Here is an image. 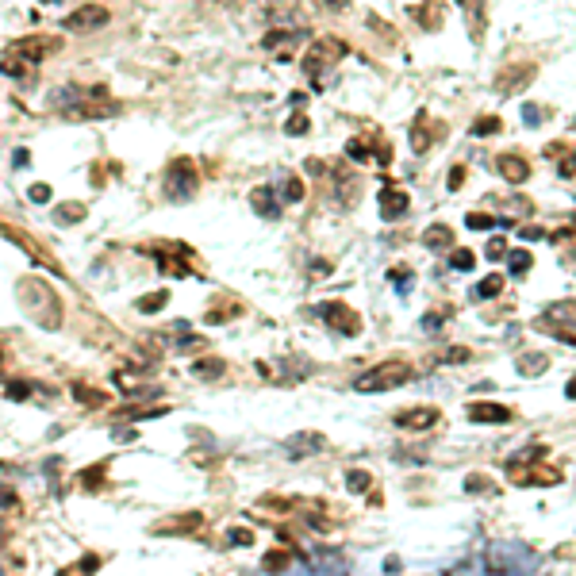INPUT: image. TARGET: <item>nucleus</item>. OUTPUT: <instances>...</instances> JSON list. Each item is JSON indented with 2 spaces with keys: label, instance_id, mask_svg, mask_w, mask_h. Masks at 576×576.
<instances>
[{
  "label": "nucleus",
  "instance_id": "obj_1",
  "mask_svg": "<svg viewBox=\"0 0 576 576\" xmlns=\"http://www.w3.org/2000/svg\"><path fill=\"white\" fill-rule=\"evenodd\" d=\"M15 292H20L23 311H27L43 331H58V327H62V300L54 296L51 284H43L39 277H23V281L15 284Z\"/></svg>",
  "mask_w": 576,
  "mask_h": 576
},
{
  "label": "nucleus",
  "instance_id": "obj_2",
  "mask_svg": "<svg viewBox=\"0 0 576 576\" xmlns=\"http://www.w3.org/2000/svg\"><path fill=\"white\" fill-rule=\"evenodd\" d=\"M407 381H411V365H407V361H400V358H388V361H381L377 369L361 373L353 388H358V392H388V388H400V384H407Z\"/></svg>",
  "mask_w": 576,
  "mask_h": 576
},
{
  "label": "nucleus",
  "instance_id": "obj_3",
  "mask_svg": "<svg viewBox=\"0 0 576 576\" xmlns=\"http://www.w3.org/2000/svg\"><path fill=\"white\" fill-rule=\"evenodd\" d=\"M196 188H200V173H196V166L188 158H177L169 166V173L162 177V192H166V200H173V204L192 200Z\"/></svg>",
  "mask_w": 576,
  "mask_h": 576
},
{
  "label": "nucleus",
  "instance_id": "obj_4",
  "mask_svg": "<svg viewBox=\"0 0 576 576\" xmlns=\"http://www.w3.org/2000/svg\"><path fill=\"white\" fill-rule=\"evenodd\" d=\"M346 51H350V46H346L342 39H331V35L315 39V43H311V51L303 54V73H308V77H319L323 70L339 65L342 58H346Z\"/></svg>",
  "mask_w": 576,
  "mask_h": 576
},
{
  "label": "nucleus",
  "instance_id": "obj_5",
  "mask_svg": "<svg viewBox=\"0 0 576 576\" xmlns=\"http://www.w3.org/2000/svg\"><path fill=\"white\" fill-rule=\"evenodd\" d=\"M507 476H511L515 484H538V488L561 484V469H554V465H538V461H530V457L511 461V465H507Z\"/></svg>",
  "mask_w": 576,
  "mask_h": 576
},
{
  "label": "nucleus",
  "instance_id": "obj_6",
  "mask_svg": "<svg viewBox=\"0 0 576 576\" xmlns=\"http://www.w3.org/2000/svg\"><path fill=\"white\" fill-rule=\"evenodd\" d=\"M8 51L20 54V58H27L31 65H39L43 58H51V54L62 51V39H58V35H27V39H15V43H8Z\"/></svg>",
  "mask_w": 576,
  "mask_h": 576
},
{
  "label": "nucleus",
  "instance_id": "obj_7",
  "mask_svg": "<svg viewBox=\"0 0 576 576\" xmlns=\"http://www.w3.org/2000/svg\"><path fill=\"white\" fill-rule=\"evenodd\" d=\"M112 15H108V8H100V4H81V8H73L70 15H65V31L70 35H89V31H100L104 23H108Z\"/></svg>",
  "mask_w": 576,
  "mask_h": 576
},
{
  "label": "nucleus",
  "instance_id": "obj_8",
  "mask_svg": "<svg viewBox=\"0 0 576 576\" xmlns=\"http://www.w3.org/2000/svg\"><path fill=\"white\" fill-rule=\"evenodd\" d=\"M319 315H323L339 334H350V339H353V334H361V315L353 308H346L342 300H327L323 308H319Z\"/></svg>",
  "mask_w": 576,
  "mask_h": 576
},
{
  "label": "nucleus",
  "instance_id": "obj_9",
  "mask_svg": "<svg viewBox=\"0 0 576 576\" xmlns=\"http://www.w3.org/2000/svg\"><path fill=\"white\" fill-rule=\"evenodd\" d=\"M442 135H446V127H442V123H431V115L419 112L415 123H411V150L426 154V150H431V143H434V138H442Z\"/></svg>",
  "mask_w": 576,
  "mask_h": 576
},
{
  "label": "nucleus",
  "instance_id": "obj_10",
  "mask_svg": "<svg viewBox=\"0 0 576 576\" xmlns=\"http://www.w3.org/2000/svg\"><path fill=\"white\" fill-rule=\"evenodd\" d=\"M438 419H442V411H438V407H426V403H423V407L400 411V415H396V426H400V431H431Z\"/></svg>",
  "mask_w": 576,
  "mask_h": 576
},
{
  "label": "nucleus",
  "instance_id": "obj_11",
  "mask_svg": "<svg viewBox=\"0 0 576 576\" xmlns=\"http://www.w3.org/2000/svg\"><path fill=\"white\" fill-rule=\"evenodd\" d=\"M407 208H411V196L403 192V188H384L381 192V219H388V223H396V219L407 216Z\"/></svg>",
  "mask_w": 576,
  "mask_h": 576
},
{
  "label": "nucleus",
  "instance_id": "obj_12",
  "mask_svg": "<svg viewBox=\"0 0 576 576\" xmlns=\"http://www.w3.org/2000/svg\"><path fill=\"white\" fill-rule=\"evenodd\" d=\"M323 446H327V438H323V434H311V431L284 438V454H288V457H311V454H323Z\"/></svg>",
  "mask_w": 576,
  "mask_h": 576
},
{
  "label": "nucleus",
  "instance_id": "obj_13",
  "mask_svg": "<svg viewBox=\"0 0 576 576\" xmlns=\"http://www.w3.org/2000/svg\"><path fill=\"white\" fill-rule=\"evenodd\" d=\"M496 173L507 181V185H523V181L530 177V162L518 158V154H499V158H496Z\"/></svg>",
  "mask_w": 576,
  "mask_h": 576
},
{
  "label": "nucleus",
  "instance_id": "obj_14",
  "mask_svg": "<svg viewBox=\"0 0 576 576\" xmlns=\"http://www.w3.org/2000/svg\"><path fill=\"white\" fill-rule=\"evenodd\" d=\"M469 419L473 423H511V411L504 407V403H492V400H476V403H469Z\"/></svg>",
  "mask_w": 576,
  "mask_h": 576
},
{
  "label": "nucleus",
  "instance_id": "obj_15",
  "mask_svg": "<svg viewBox=\"0 0 576 576\" xmlns=\"http://www.w3.org/2000/svg\"><path fill=\"white\" fill-rule=\"evenodd\" d=\"M530 77H534V65H511V70H504V73L496 77V89H499L504 96H507V93H518V89H523Z\"/></svg>",
  "mask_w": 576,
  "mask_h": 576
},
{
  "label": "nucleus",
  "instance_id": "obj_16",
  "mask_svg": "<svg viewBox=\"0 0 576 576\" xmlns=\"http://www.w3.org/2000/svg\"><path fill=\"white\" fill-rule=\"evenodd\" d=\"M0 70L8 73V77H15V81H23L27 85L31 77H35V65L27 62V58H20V54H12V51H4L0 54Z\"/></svg>",
  "mask_w": 576,
  "mask_h": 576
},
{
  "label": "nucleus",
  "instance_id": "obj_17",
  "mask_svg": "<svg viewBox=\"0 0 576 576\" xmlns=\"http://www.w3.org/2000/svg\"><path fill=\"white\" fill-rule=\"evenodd\" d=\"M200 523H204V515H200V511H188V515H181V518H166V523H154L150 530H154V534H185V530H196Z\"/></svg>",
  "mask_w": 576,
  "mask_h": 576
},
{
  "label": "nucleus",
  "instance_id": "obj_18",
  "mask_svg": "<svg viewBox=\"0 0 576 576\" xmlns=\"http://www.w3.org/2000/svg\"><path fill=\"white\" fill-rule=\"evenodd\" d=\"M250 204H254V211H258V216H266V219H277L281 216V208H277V196H273V188H254L250 192Z\"/></svg>",
  "mask_w": 576,
  "mask_h": 576
},
{
  "label": "nucleus",
  "instance_id": "obj_19",
  "mask_svg": "<svg viewBox=\"0 0 576 576\" xmlns=\"http://www.w3.org/2000/svg\"><path fill=\"white\" fill-rule=\"evenodd\" d=\"M296 46V31H273V35H266L261 39V51H269V54H284Z\"/></svg>",
  "mask_w": 576,
  "mask_h": 576
},
{
  "label": "nucleus",
  "instance_id": "obj_20",
  "mask_svg": "<svg viewBox=\"0 0 576 576\" xmlns=\"http://www.w3.org/2000/svg\"><path fill=\"white\" fill-rule=\"evenodd\" d=\"M423 242L431 246V250H450V246H454V230H450L446 223H434V227H426Z\"/></svg>",
  "mask_w": 576,
  "mask_h": 576
},
{
  "label": "nucleus",
  "instance_id": "obj_21",
  "mask_svg": "<svg viewBox=\"0 0 576 576\" xmlns=\"http://www.w3.org/2000/svg\"><path fill=\"white\" fill-rule=\"evenodd\" d=\"M461 8H465L469 23H473V39L480 43L484 39V0H461Z\"/></svg>",
  "mask_w": 576,
  "mask_h": 576
},
{
  "label": "nucleus",
  "instance_id": "obj_22",
  "mask_svg": "<svg viewBox=\"0 0 576 576\" xmlns=\"http://www.w3.org/2000/svg\"><path fill=\"white\" fill-rule=\"evenodd\" d=\"M546 369H549L546 353H523V358H518V373L523 377H542Z\"/></svg>",
  "mask_w": 576,
  "mask_h": 576
},
{
  "label": "nucleus",
  "instance_id": "obj_23",
  "mask_svg": "<svg viewBox=\"0 0 576 576\" xmlns=\"http://www.w3.org/2000/svg\"><path fill=\"white\" fill-rule=\"evenodd\" d=\"M192 377H200V381L223 377V358H200V361H192Z\"/></svg>",
  "mask_w": 576,
  "mask_h": 576
},
{
  "label": "nucleus",
  "instance_id": "obj_24",
  "mask_svg": "<svg viewBox=\"0 0 576 576\" xmlns=\"http://www.w3.org/2000/svg\"><path fill=\"white\" fill-rule=\"evenodd\" d=\"M499 292H504V277H499V273L484 277V281H480V284L473 288V296H476V300H496Z\"/></svg>",
  "mask_w": 576,
  "mask_h": 576
},
{
  "label": "nucleus",
  "instance_id": "obj_25",
  "mask_svg": "<svg viewBox=\"0 0 576 576\" xmlns=\"http://www.w3.org/2000/svg\"><path fill=\"white\" fill-rule=\"evenodd\" d=\"M450 266H454L457 273H469V269L476 266V254L465 250V246H450Z\"/></svg>",
  "mask_w": 576,
  "mask_h": 576
},
{
  "label": "nucleus",
  "instance_id": "obj_26",
  "mask_svg": "<svg viewBox=\"0 0 576 576\" xmlns=\"http://www.w3.org/2000/svg\"><path fill=\"white\" fill-rule=\"evenodd\" d=\"M166 303H169V292H166V288H162V292H146L143 300L135 303V308L143 311V315H154V311H162V308H166Z\"/></svg>",
  "mask_w": 576,
  "mask_h": 576
},
{
  "label": "nucleus",
  "instance_id": "obj_27",
  "mask_svg": "<svg viewBox=\"0 0 576 576\" xmlns=\"http://www.w3.org/2000/svg\"><path fill=\"white\" fill-rule=\"evenodd\" d=\"M504 258H507V266H511L515 277H526V273H530V266H534L530 250H511V254H504Z\"/></svg>",
  "mask_w": 576,
  "mask_h": 576
},
{
  "label": "nucleus",
  "instance_id": "obj_28",
  "mask_svg": "<svg viewBox=\"0 0 576 576\" xmlns=\"http://www.w3.org/2000/svg\"><path fill=\"white\" fill-rule=\"evenodd\" d=\"M288 565H292V554H288V549H269V554L261 557V569H266V572L288 569Z\"/></svg>",
  "mask_w": 576,
  "mask_h": 576
},
{
  "label": "nucleus",
  "instance_id": "obj_29",
  "mask_svg": "<svg viewBox=\"0 0 576 576\" xmlns=\"http://www.w3.org/2000/svg\"><path fill=\"white\" fill-rule=\"evenodd\" d=\"M73 396H77L81 403H89V407H104V403H108V396H104V392L89 388V384H73Z\"/></svg>",
  "mask_w": 576,
  "mask_h": 576
},
{
  "label": "nucleus",
  "instance_id": "obj_30",
  "mask_svg": "<svg viewBox=\"0 0 576 576\" xmlns=\"http://www.w3.org/2000/svg\"><path fill=\"white\" fill-rule=\"evenodd\" d=\"M58 223H81L85 219V204H62V208L54 211Z\"/></svg>",
  "mask_w": 576,
  "mask_h": 576
},
{
  "label": "nucleus",
  "instance_id": "obj_31",
  "mask_svg": "<svg viewBox=\"0 0 576 576\" xmlns=\"http://www.w3.org/2000/svg\"><path fill=\"white\" fill-rule=\"evenodd\" d=\"M369 484H373V476H369L365 469H350V473H346V488L350 492H369Z\"/></svg>",
  "mask_w": 576,
  "mask_h": 576
},
{
  "label": "nucleus",
  "instance_id": "obj_32",
  "mask_svg": "<svg viewBox=\"0 0 576 576\" xmlns=\"http://www.w3.org/2000/svg\"><path fill=\"white\" fill-rule=\"evenodd\" d=\"M300 200H303V181L284 177V204H300Z\"/></svg>",
  "mask_w": 576,
  "mask_h": 576
},
{
  "label": "nucleus",
  "instance_id": "obj_33",
  "mask_svg": "<svg viewBox=\"0 0 576 576\" xmlns=\"http://www.w3.org/2000/svg\"><path fill=\"white\" fill-rule=\"evenodd\" d=\"M499 127H504V123H499V115H480V119L473 123V131H476V135H496Z\"/></svg>",
  "mask_w": 576,
  "mask_h": 576
},
{
  "label": "nucleus",
  "instance_id": "obj_34",
  "mask_svg": "<svg viewBox=\"0 0 576 576\" xmlns=\"http://www.w3.org/2000/svg\"><path fill=\"white\" fill-rule=\"evenodd\" d=\"M81 480H85V488H104V465H93V469H85L81 473Z\"/></svg>",
  "mask_w": 576,
  "mask_h": 576
},
{
  "label": "nucleus",
  "instance_id": "obj_35",
  "mask_svg": "<svg viewBox=\"0 0 576 576\" xmlns=\"http://www.w3.org/2000/svg\"><path fill=\"white\" fill-rule=\"evenodd\" d=\"M4 396H8V400H27V396H31V384H27V381H8V384H4Z\"/></svg>",
  "mask_w": 576,
  "mask_h": 576
},
{
  "label": "nucleus",
  "instance_id": "obj_36",
  "mask_svg": "<svg viewBox=\"0 0 576 576\" xmlns=\"http://www.w3.org/2000/svg\"><path fill=\"white\" fill-rule=\"evenodd\" d=\"M465 223L473 227V230H492V227L499 223V219H496V216H484V211H473V216H469Z\"/></svg>",
  "mask_w": 576,
  "mask_h": 576
},
{
  "label": "nucleus",
  "instance_id": "obj_37",
  "mask_svg": "<svg viewBox=\"0 0 576 576\" xmlns=\"http://www.w3.org/2000/svg\"><path fill=\"white\" fill-rule=\"evenodd\" d=\"M308 127H311V119H308V115H303V112H296L292 119L284 123V131H288V135H303V131H308Z\"/></svg>",
  "mask_w": 576,
  "mask_h": 576
},
{
  "label": "nucleus",
  "instance_id": "obj_38",
  "mask_svg": "<svg viewBox=\"0 0 576 576\" xmlns=\"http://www.w3.org/2000/svg\"><path fill=\"white\" fill-rule=\"evenodd\" d=\"M465 492H492V480H488L484 473H473V476L465 480Z\"/></svg>",
  "mask_w": 576,
  "mask_h": 576
},
{
  "label": "nucleus",
  "instance_id": "obj_39",
  "mask_svg": "<svg viewBox=\"0 0 576 576\" xmlns=\"http://www.w3.org/2000/svg\"><path fill=\"white\" fill-rule=\"evenodd\" d=\"M227 538H230V546H254V530H246V526H235Z\"/></svg>",
  "mask_w": 576,
  "mask_h": 576
},
{
  "label": "nucleus",
  "instance_id": "obj_40",
  "mask_svg": "<svg viewBox=\"0 0 576 576\" xmlns=\"http://www.w3.org/2000/svg\"><path fill=\"white\" fill-rule=\"evenodd\" d=\"M419 15H423V20H419L423 27H438V23H442V8H434V4H426Z\"/></svg>",
  "mask_w": 576,
  "mask_h": 576
},
{
  "label": "nucleus",
  "instance_id": "obj_41",
  "mask_svg": "<svg viewBox=\"0 0 576 576\" xmlns=\"http://www.w3.org/2000/svg\"><path fill=\"white\" fill-rule=\"evenodd\" d=\"M346 154H350L353 162H365V158H369V146H365V138H353V143L346 146Z\"/></svg>",
  "mask_w": 576,
  "mask_h": 576
},
{
  "label": "nucleus",
  "instance_id": "obj_42",
  "mask_svg": "<svg viewBox=\"0 0 576 576\" xmlns=\"http://www.w3.org/2000/svg\"><path fill=\"white\" fill-rule=\"evenodd\" d=\"M442 323H446V311H438V315H434V311H431V315H423V331L426 334H434Z\"/></svg>",
  "mask_w": 576,
  "mask_h": 576
},
{
  "label": "nucleus",
  "instance_id": "obj_43",
  "mask_svg": "<svg viewBox=\"0 0 576 576\" xmlns=\"http://www.w3.org/2000/svg\"><path fill=\"white\" fill-rule=\"evenodd\" d=\"M465 173H469L465 166H454V169H450V181H446V185H450V188H454V192H457V188H461V185H465Z\"/></svg>",
  "mask_w": 576,
  "mask_h": 576
},
{
  "label": "nucleus",
  "instance_id": "obj_44",
  "mask_svg": "<svg viewBox=\"0 0 576 576\" xmlns=\"http://www.w3.org/2000/svg\"><path fill=\"white\" fill-rule=\"evenodd\" d=\"M31 200H35V204H46V200H51V185H31Z\"/></svg>",
  "mask_w": 576,
  "mask_h": 576
},
{
  "label": "nucleus",
  "instance_id": "obj_45",
  "mask_svg": "<svg viewBox=\"0 0 576 576\" xmlns=\"http://www.w3.org/2000/svg\"><path fill=\"white\" fill-rule=\"evenodd\" d=\"M504 254H507V242H504V238H492V242H488V258H504Z\"/></svg>",
  "mask_w": 576,
  "mask_h": 576
},
{
  "label": "nucleus",
  "instance_id": "obj_46",
  "mask_svg": "<svg viewBox=\"0 0 576 576\" xmlns=\"http://www.w3.org/2000/svg\"><path fill=\"white\" fill-rule=\"evenodd\" d=\"M392 281L403 284V288H411V281H415V277H411V269H407V273H403V269H392Z\"/></svg>",
  "mask_w": 576,
  "mask_h": 576
},
{
  "label": "nucleus",
  "instance_id": "obj_47",
  "mask_svg": "<svg viewBox=\"0 0 576 576\" xmlns=\"http://www.w3.org/2000/svg\"><path fill=\"white\" fill-rule=\"evenodd\" d=\"M469 358H473V353H469V350H461V346H454V350H450V353H446V358H442V361H469Z\"/></svg>",
  "mask_w": 576,
  "mask_h": 576
},
{
  "label": "nucleus",
  "instance_id": "obj_48",
  "mask_svg": "<svg viewBox=\"0 0 576 576\" xmlns=\"http://www.w3.org/2000/svg\"><path fill=\"white\" fill-rule=\"evenodd\" d=\"M561 177L572 181V150H565V162H561Z\"/></svg>",
  "mask_w": 576,
  "mask_h": 576
},
{
  "label": "nucleus",
  "instance_id": "obj_49",
  "mask_svg": "<svg viewBox=\"0 0 576 576\" xmlns=\"http://www.w3.org/2000/svg\"><path fill=\"white\" fill-rule=\"evenodd\" d=\"M8 504H15V492L8 484H0V507H8Z\"/></svg>",
  "mask_w": 576,
  "mask_h": 576
},
{
  "label": "nucleus",
  "instance_id": "obj_50",
  "mask_svg": "<svg viewBox=\"0 0 576 576\" xmlns=\"http://www.w3.org/2000/svg\"><path fill=\"white\" fill-rule=\"evenodd\" d=\"M331 273V269H327V261H315V266H311V277H327Z\"/></svg>",
  "mask_w": 576,
  "mask_h": 576
},
{
  "label": "nucleus",
  "instance_id": "obj_51",
  "mask_svg": "<svg viewBox=\"0 0 576 576\" xmlns=\"http://www.w3.org/2000/svg\"><path fill=\"white\" fill-rule=\"evenodd\" d=\"M323 4H327V8H331V12H342V8H346V4H350V0H323Z\"/></svg>",
  "mask_w": 576,
  "mask_h": 576
},
{
  "label": "nucleus",
  "instance_id": "obj_52",
  "mask_svg": "<svg viewBox=\"0 0 576 576\" xmlns=\"http://www.w3.org/2000/svg\"><path fill=\"white\" fill-rule=\"evenodd\" d=\"M43 4H58V0H43Z\"/></svg>",
  "mask_w": 576,
  "mask_h": 576
},
{
  "label": "nucleus",
  "instance_id": "obj_53",
  "mask_svg": "<svg viewBox=\"0 0 576 576\" xmlns=\"http://www.w3.org/2000/svg\"><path fill=\"white\" fill-rule=\"evenodd\" d=\"M0 361H4V353H0Z\"/></svg>",
  "mask_w": 576,
  "mask_h": 576
}]
</instances>
